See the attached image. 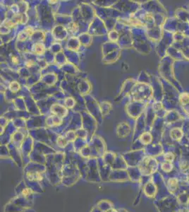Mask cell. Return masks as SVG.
<instances>
[{
    "mask_svg": "<svg viewBox=\"0 0 189 212\" xmlns=\"http://www.w3.org/2000/svg\"><path fill=\"white\" fill-rule=\"evenodd\" d=\"M131 94L136 101H145L151 97L152 89L148 84L138 83L133 86Z\"/></svg>",
    "mask_w": 189,
    "mask_h": 212,
    "instance_id": "cell-1",
    "label": "cell"
},
{
    "mask_svg": "<svg viewBox=\"0 0 189 212\" xmlns=\"http://www.w3.org/2000/svg\"><path fill=\"white\" fill-rule=\"evenodd\" d=\"M157 168H158V163L155 159L150 157H146L139 165V169L141 173L145 175L153 173L157 170Z\"/></svg>",
    "mask_w": 189,
    "mask_h": 212,
    "instance_id": "cell-2",
    "label": "cell"
},
{
    "mask_svg": "<svg viewBox=\"0 0 189 212\" xmlns=\"http://www.w3.org/2000/svg\"><path fill=\"white\" fill-rule=\"evenodd\" d=\"M51 113L53 115H56L59 118H63L67 114V110L65 107L59 104H54L51 107Z\"/></svg>",
    "mask_w": 189,
    "mask_h": 212,
    "instance_id": "cell-3",
    "label": "cell"
},
{
    "mask_svg": "<svg viewBox=\"0 0 189 212\" xmlns=\"http://www.w3.org/2000/svg\"><path fill=\"white\" fill-rule=\"evenodd\" d=\"M130 132V128L127 123H121L119 124L116 129V132H117V135L119 137L123 138V137H126L129 134Z\"/></svg>",
    "mask_w": 189,
    "mask_h": 212,
    "instance_id": "cell-4",
    "label": "cell"
},
{
    "mask_svg": "<svg viewBox=\"0 0 189 212\" xmlns=\"http://www.w3.org/2000/svg\"><path fill=\"white\" fill-rule=\"evenodd\" d=\"M34 33V30L32 27H27L24 29L21 33H20L18 36V39L21 41H24L28 38V37L31 36Z\"/></svg>",
    "mask_w": 189,
    "mask_h": 212,
    "instance_id": "cell-5",
    "label": "cell"
},
{
    "mask_svg": "<svg viewBox=\"0 0 189 212\" xmlns=\"http://www.w3.org/2000/svg\"><path fill=\"white\" fill-rule=\"evenodd\" d=\"M62 123V119L59 117H57L56 115H52L47 118L46 119V124L49 127H54V126H59Z\"/></svg>",
    "mask_w": 189,
    "mask_h": 212,
    "instance_id": "cell-6",
    "label": "cell"
},
{
    "mask_svg": "<svg viewBox=\"0 0 189 212\" xmlns=\"http://www.w3.org/2000/svg\"><path fill=\"white\" fill-rule=\"evenodd\" d=\"M183 136V132L180 128H174L171 129L170 136L174 140H180Z\"/></svg>",
    "mask_w": 189,
    "mask_h": 212,
    "instance_id": "cell-7",
    "label": "cell"
},
{
    "mask_svg": "<svg viewBox=\"0 0 189 212\" xmlns=\"http://www.w3.org/2000/svg\"><path fill=\"white\" fill-rule=\"evenodd\" d=\"M27 178L30 181H37V180H42L43 178V175L40 172H28L26 174Z\"/></svg>",
    "mask_w": 189,
    "mask_h": 212,
    "instance_id": "cell-8",
    "label": "cell"
},
{
    "mask_svg": "<svg viewBox=\"0 0 189 212\" xmlns=\"http://www.w3.org/2000/svg\"><path fill=\"white\" fill-rule=\"evenodd\" d=\"M153 139V136L149 132H145L143 134H141V136L139 138V140L141 142L142 144L147 145V144H150Z\"/></svg>",
    "mask_w": 189,
    "mask_h": 212,
    "instance_id": "cell-9",
    "label": "cell"
},
{
    "mask_svg": "<svg viewBox=\"0 0 189 212\" xmlns=\"http://www.w3.org/2000/svg\"><path fill=\"white\" fill-rule=\"evenodd\" d=\"M32 50H33V52L35 54H43L44 52V46L43 43L39 42V43L34 44Z\"/></svg>",
    "mask_w": 189,
    "mask_h": 212,
    "instance_id": "cell-10",
    "label": "cell"
},
{
    "mask_svg": "<svg viewBox=\"0 0 189 212\" xmlns=\"http://www.w3.org/2000/svg\"><path fill=\"white\" fill-rule=\"evenodd\" d=\"M68 139H67L65 136H59L58 137V139H57V145H58L59 147H61V148H64L67 144H68Z\"/></svg>",
    "mask_w": 189,
    "mask_h": 212,
    "instance_id": "cell-11",
    "label": "cell"
},
{
    "mask_svg": "<svg viewBox=\"0 0 189 212\" xmlns=\"http://www.w3.org/2000/svg\"><path fill=\"white\" fill-rule=\"evenodd\" d=\"M179 101L181 105L186 106L189 103V94L187 93H183L180 95Z\"/></svg>",
    "mask_w": 189,
    "mask_h": 212,
    "instance_id": "cell-12",
    "label": "cell"
},
{
    "mask_svg": "<svg viewBox=\"0 0 189 212\" xmlns=\"http://www.w3.org/2000/svg\"><path fill=\"white\" fill-rule=\"evenodd\" d=\"M9 89L11 90V91L13 93H16L17 91H19L20 89V85L17 81H13L11 82L9 85Z\"/></svg>",
    "mask_w": 189,
    "mask_h": 212,
    "instance_id": "cell-13",
    "label": "cell"
},
{
    "mask_svg": "<svg viewBox=\"0 0 189 212\" xmlns=\"http://www.w3.org/2000/svg\"><path fill=\"white\" fill-rule=\"evenodd\" d=\"M2 25H3V26L6 27V28H13V27L16 26V24H15L11 19H6L3 22Z\"/></svg>",
    "mask_w": 189,
    "mask_h": 212,
    "instance_id": "cell-14",
    "label": "cell"
},
{
    "mask_svg": "<svg viewBox=\"0 0 189 212\" xmlns=\"http://www.w3.org/2000/svg\"><path fill=\"white\" fill-rule=\"evenodd\" d=\"M162 168L163 169L164 171L170 172L171 171V170H172L173 166H172V164L170 163V162H166V163L162 165Z\"/></svg>",
    "mask_w": 189,
    "mask_h": 212,
    "instance_id": "cell-15",
    "label": "cell"
},
{
    "mask_svg": "<svg viewBox=\"0 0 189 212\" xmlns=\"http://www.w3.org/2000/svg\"><path fill=\"white\" fill-rule=\"evenodd\" d=\"M69 30L72 33H76L78 31V25L75 23H71L69 25Z\"/></svg>",
    "mask_w": 189,
    "mask_h": 212,
    "instance_id": "cell-16",
    "label": "cell"
},
{
    "mask_svg": "<svg viewBox=\"0 0 189 212\" xmlns=\"http://www.w3.org/2000/svg\"><path fill=\"white\" fill-rule=\"evenodd\" d=\"M74 104H75V101H74V98H66V100L65 101L66 106L68 107V108H73V107L74 106Z\"/></svg>",
    "mask_w": 189,
    "mask_h": 212,
    "instance_id": "cell-17",
    "label": "cell"
},
{
    "mask_svg": "<svg viewBox=\"0 0 189 212\" xmlns=\"http://www.w3.org/2000/svg\"><path fill=\"white\" fill-rule=\"evenodd\" d=\"M165 160L166 161V162H170V163H171L174 161V155L172 153H167L165 154Z\"/></svg>",
    "mask_w": 189,
    "mask_h": 212,
    "instance_id": "cell-18",
    "label": "cell"
},
{
    "mask_svg": "<svg viewBox=\"0 0 189 212\" xmlns=\"http://www.w3.org/2000/svg\"><path fill=\"white\" fill-rule=\"evenodd\" d=\"M66 136L67 137L66 139H68V141H74V139H75L76 134L73 132H67Z\"/></svg>",
    "mask_w": 189,
    "mask_h": 212,
    "instance_id": "cell-19",
    "label": "cell"
},
{
    "mask_svg": "<svg viewBox=\"0 0 189 212\" xmlns=\"http://www.w3.org/2000/svg\"><path fill=\"white\" fill-rule=\"evenodd\" d=\"M32 194V190L31 189H29V188H26V189H25L23 190V192H22V194L25 197H28L29 195H31V194Z\"/></svg>",
    "mask_w": 189,
    "mask_h": 212,
    "instance_id": "cell-20",
    "label": "cell"
},
{
    "mask_svg": "<svg viewBox=\"0 0 189 212\" xmlns=\"http://www.w3.org/2000/svg\"><path fill=\"white\" fill-rule=\"evenodd\" d=\"M177 182L178 181L176 179L171 178L169 180V184H170L171 187H175L176 185V184H177Z\"/></svg>",
    "mask_w": 189,
    "mask_h": 212,
    "instance_id": "cell-21",
    "label": "cell"
},
{
    "mask_svg": "<svg viewBox=\"0 0 189 212\" xmlns=\"http://www.w3.org/2000/svg\"><path fill=\"white\" fill-rule=\"evenodd\" d=\"M35 62L33 60H29L26 63V65L27 67H32L35 65Z\"/></svg>",
    "mask_w": 189,
    "mask_h": 212,
    "instance_id": "cell-22",
    "label": "cell"
},
{
    "mask_svg": "<svg viewBox=\"0 0 189 212\" xmlns=\"http://www.w3.org/2000/svg\"><path fill=\"white\" fill-rule=\"evenodd\" d=\"M11 60H12V62H13V63H14V64H17L19 62L18 57H17L16 56H14V55L11 57Z\"/></svg>",
    "mask_w": 189,
    "mask_h": 212,
    "instance_id": "cell-23",
    "label": "cell"
}]
</instances>
